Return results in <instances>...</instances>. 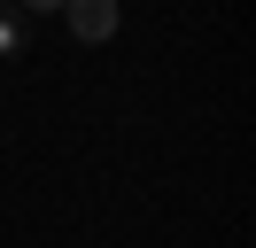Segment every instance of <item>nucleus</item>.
<instances>
[{
  "label": "nucleus",
  "mask_w": 256,
  "mask_h": 248,
  "mask_svg": "<svg viewBox=\"0 0 256 248\" xmlns=\"http://www.w3.org/2000/svg\"><path fill=\"white\" fill-rule=\"evenodd\" d=\"M62 24H70L78 46H101V39H116V0H70Z\"/></svg>",
  "instance_id": "f257e3e1"
},
{
  "label": "nucleus",
  "mask_w": 256,
  "mask_h": 248,
  "mask_svg": "<svg viewBox=\"0 0 256 248\" xmlns=\"http://www.w3.org/2000/svg\"><path fill=\"white\" fill-rule=\"evenodd\" d=\"M0 54H24V24L16 16H0Z\"/></svg>",
  "instance_id": "f03ea898"
},
{
  "label": "nucleus",
  "mask_w": 256,
  "mask_h": 248,
  "mask_svg": "<svg viewBox=\"0 0 256 248\" xmlns=\"http://www.w3.org/2000/svg\"><path fill=\"white\" fill-rule=\"evenodd\" d=\"M8 8H24V16H62L70 0H8Z\"/></svg>",
  "instance_id": "7ed1b4c3"
},
{
  "label": "nucleus",
  "mask_w": 256,
  "mask_h": 248,
  "mask_svg": "<svg viewBox=\"0 0 256 248\" xmlns=\"http://www.w3.org/2000/svg\"><path fill=\"white\" fill-rule=\"evenodd\" d=\"M0 16H8V0H0Z\"/></svg>",
  "instance_id": "20e7f679"
}]
</instances>
